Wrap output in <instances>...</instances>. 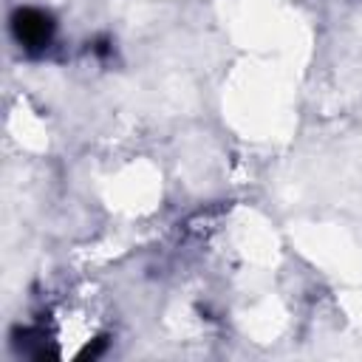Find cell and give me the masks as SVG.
<instances>
[{
    "instance_id": "obj_1",
    "label": "cell",
    "mask_w": 362,
    "mask_h": 362,
    "mask_svg": "<svg viewBox=\"0 0 362 362\" xmlns=\"http://www.w3.org/2000/svg\"><path fill=\"white\" fill-rule=\"evenodd\" d=\"M11 31H14V40L23 45V51L37 54V51H45L54 40V20L42 8H20L11 17Z\"/></svg>"
}]
</instances>
